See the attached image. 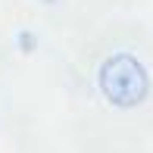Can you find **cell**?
I'll use <instances>...</instances> for the list:
<instances>
[{
	"mask_svg": "<svg viewBox=\"0 0 153 153\" xmlns=\"http://www.w3.org/2000/svg\"><path fill=\"white\" fill-rule=\"evenodd\" d=\"M97 88L113 106L119 109H134L147 100L150 94V75L144 69V62L134 53H113L100 62L97 69Z\"/></svg>",
	"mask_w": 153,
	"mask_h": 153,
	"instance_id": "1",
	"label": "cell"
},
{
	"mask_svg": "<svg viewBox=\"0 0 153 153\" xmlns=\"http://www.w3.org/2000/svg\"><path fill=\"white\" fill-rule=\"evenodd\" d=\"M19 44H22L25 50H31V47H34V38H31V34H25V31H22V34H19Z\"/></svg>",
	"mask_w": 153,
	"mask_h": 153,
	"instance_id": "2",
	"label": "cell"
},
{
	"mask_svg": "<svg viewBox=\"0 0 153 153\" xmlns=\"http://www.w3.org/2000/svg\"><path fill=\"white\" fill-rule=\"evenodd\" d=\"M44 3H53V0H44Z\"/></svg>",
	"mask_w": 153,
	"mask_h": 153,
	"instance_id": "3",
	"label": "cell"
}]
</instances>
